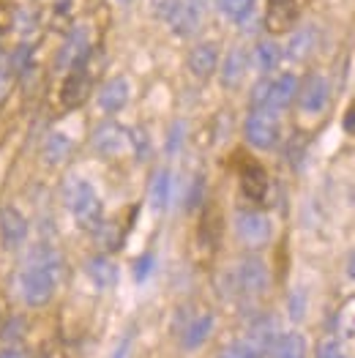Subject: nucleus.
<instances>
[{
    "label": "nucleus",
    "mask_w": 355,
    "mask_h": 358,
    "mask_svg": "<svg viewBox=\"0 0 355 358\" xmlns=\"http://www.w3.org/2000/svg\"><path fill=\"white\" fill-rule=\"evenodd\" d=\"M230 296L240 301H254L266 296L268 290V266L260 257H243L236 268L230 271Z\"/></svg>",
    "instance_id": "obj_3"
},
{
    "label": "nucleus",
    "mask_w": 355,
    "mask_h": 358,
    "mask_svg": "<svg viewBox=\"0 0 355 358\" xmlns=\"http://www.w3.org/2000/svg\"><path fill=\"white\" fill-rule=\"evenodd\" d=\"M11 69H8V63L6 60H0V99L6 96V90H8V83H11Z\"/></svg>",
    "instance_id": "obj_33"
},
{
    "label": "nucleus",
    "mask_w": 355,
    "mask_h": 358,
    "mask_svg": "<svg viewBox=\"0 0 355 358\" xmlns=\"http://www.w3.org/2000/svg\"><path fill=\"white\" fill-rule=\"evenodd\" d=\"M153 263H156L153 255H143V257L134 263V279H137V282H145L150 276V271H153Z\"/></svg>",
    "instance_id": "obj_31"
},
{
    "label": "nucleus",
    "mask_w": 355,
    "mask_h": 358,
    "mask_svg": "<svg viewBox=\"0 0 355 358\" xmlns=\"http://www.w3.org/2000/svg\"><path fill=\"white\" fill-rule=\"evenodd\" d=\"M233 224H236L238 241L243 246H249V249H263L270 241V236H273L268 216L260 213V210H238Z\"/></svg>",
    "instance_id": "obj_5"
},
{
    "label": "nucleus",
    "mask_w": 355,
    "mask_h": 358,
    "mask_svg": "<svg viewBox=\"0 0 355 358\" xmlns=\"http://www.w3.org/2000/svg\"><path fill=\"white\" fill-rule=\"evenodd\" d=\"M113 358H131V336H126L118 345V350L113 353Z\"/></svg>",
    "instance_id": "obj_34"
},
{
    "label": "nucleus",
    "mask_w": 355,
    "mask_h": 358,
    "mask_svg": "<svg viewBox=\"0 0 355 358\" xmlns=\"http://www.w3.org/2000/svg\"><path fill=\"white\" fill-rule=\"evenodd\" d=\"M60 273H63V257L55 246L41 243V246L30 249L22 268L17 273L20 299L33 309L50 303L60 285Z\"/></svg>",
    "instance_id": "obj_1"
},
{
    "label": "nucleus",
    "mask_w": 355,
    "mask_h": 358,
    "mask_svg": "<svg viewBox=\"0 0 355 358\" xmlns=\"http://www.w3.org/2000/svg\"><path fill=\"white\" fill-rule=\"evenodd\" d=\"M41 156H44V162H47L50 167H58V164H63V162L71 156V140H68L66 134H60V131L47 134V140H44V145H41Z\"/></svg>",
    "instance_id": "obj_22"
},
{
    "label": "nucleus",
    "mask_w": 355,
    "mask_h": 358,
    "mask_svg": "<svg viewBox=\"0 0 355 358\" xmlns=\"http://www.w3.org/2000/svg\"><path fill=\"white\" fill-rule=\"evenodd\" d=\"M268 358H306V339L298 331L276 334V339L268 345Z\"/></svg>",
    "instance_id": "obj_18"
},
{
    "label": "nucleus",
    "mask_w": 355,
    "mask_h": 358,
    "mask_svg": "<svg viewBox=\"0 0 355 358\" xmlns=\"http://www.w3.org/2000/svg\"><path fill=\"white\" fill-rule=\"evenodd\" d=\"M129 145H134L137 159H148V156H150V140H148V134H145L143 129L129 131Z\"/></svg>",
    "instance_id": "obj_27"
},
{
    "label": "nucleus",
    "mask_w": 355,
    "mask_h": 358,
    "mask_svg": "<svg viewBox=\"0 0 355 358\" xmlns=\"http://www.w3.org/2000/svg\"><path fill=\"white\" fill-rule=\"evenodd\" d=\"M170 28L175 30L178 36H191L200 28V6L197 0H178V6L173 8V14L167 17Z\"/></svg>",
    "instance_id": "obj_16"
},
{
    "label": "nucleus",
    "mask_w": 355,
    "mask_h": 358,
    "mask_svg": "<svg viewBox=\"0 0 355 358\" xmlns=\"http://www.w3.org/2000/svg\"><path fill=\"white\" fill-rule=\"evenodd\" d=\"M298 0H268L266 28L270 33H287L298 25Z\"/></svg>",
    "instance_id": "obj_10"
},
{
    "label": "nucleus",
    "mask_w": 355,
    "mask_h": 358,
    "mask_svg": "<svg viewBox=\"0 0 355 358\" xmlns=\"http://www.w3.org/2000/svg\"><path fill=\"white\" fill-rule=\"evenodd\" d=\"M90 96V74L85 71V66H77L66 74L63 88H60V101L66 110H74L80 104H85V99Z\"/></svg>",
    "instance_id": "obj_9"
},
{
    "label": "nucleus",
    "mask_w": 355,
    "mask_h": 358,
    "mask_svg": "<svg viewBox=\"0 0 355 358\" xmlns=\"http://www.w3.org/2000/svg\"><path fill=\"white\" fill-rule=\"evenodd\" d=\"M0 336L6 339V342H20L22 336H25V320L22 317H11L6 326H3V331H0Z\"/></svg>",
    "instance_id": "obj_28"
},
{
    "label": "nucleus",
    "mask_w": 355,
    "mask_h": 358,
    "mask_svg": "<svg viewBox=\"0 0 355 358\" xmlns=\"http://www.w3.org/2000/svg\"><path fill=\"white\" fill-rule=\"evenodd\" d=\"M189 71L197 77V80H208L213 77V71L219 69V47L213 41H203L197 44L191 52H189Z\"/></svg>",
    "instance_id": "obj_14"
},
{
    "label": "nucleus",
    "mask_w": 355,
    "mask_h": 358,
    "mask_svg": "<svg viewBox=\"0 0 355 358\" xmlns=\"http://www.w3.org/2000/svg\"><path fill=\"white\" fill-rule=\"evenodd\" d=\"M347 276H350V279H355V252L350 255V260H347Z\"/></svg>",
    "instance_id": "obj_37"
},
{
    "label": "nucleus",
    "mask_w": 355,
    "mask_h": 358,
    "mask_svg": "<svg viewBox=\"0 0 355 358\" xmlns=\"http://www.w3.org/2000/svg\"><path fill=\"white\" fill-rule=\"evenodd\" d=\"M88 33L80 28L74 30L66 41H63V47H60L58 52V66L63 71H71V69H77V66H85V60H88Z\"/></svg>",
    "instance_id": "obj_12"
},
{
    "label": "nucleus",
    "mask_w": 355,
    "mask_h": 358,
    "mask_svg": "<svg viewBox=\"0 0 355 358\" xmlns=\"http://www.w3.org/2000/svg\"><path fill=\"white\" fill-rule=\"evenodd\" d=\"M189 203H186V208L194 210L203 206V200H205V180H203V176H197L194 178V183H191V189H189V197H186Z\"/></svg>",
    "instance_id": "obj_30"
},
{
    "label": "nucleus",
    "mask_w": 355,
    "mask_h": 358,
    "mask_svg": "<svg viewBox=\"0 0 355 358\" xmlns=\"http://www.w3.org/2000/svg\"><path fill=\"white\" fill-rule=\"evenodd\" d=\"M170 197H173V176H170V170H156V176L150 178V186H148L150 208L161 213V210L170 206Z\"/></svg>",
    "instance_id": "obj_21"
},
{
    "label": "nucleus",
    "mask_w": 355,
    "mask_h": 358,
    "mask_svg": "<svg viewBox=\"0 0 355 358\" xmlns=\"http://www.w3.org/2000/svg\"><path fill=\"white\" fill-rule=\"evenodd\" d=\"M118 3H123V6H129V3H134V0H118Z\"/></svg>",
    "instance_id": "obj_38"
},
{
    "label": "nucleus",
    "mask_w": 355,
    "mask_h": 358,
    "mask_svg": "<svg viewBox=\"0 0 355 358\" xmlns=\"http://www.w3.org/2000/svg\"><path fill=\"white\" fill-rule=\"evenodd\" d=\"M129 96H131V85L126 77H113L107 80L101 90H99V107L101 113L113 115V113H120L126 104H129Z\"/></svg>",
    "instance_id": "obj_13"
},
{
    "label": "nucleus",
    "mask_w": 355,
    "mask_h": 358,
    "mask_svg": "<svg viewBox=\"0 0 355 358\" xmlns=\"http://www.w3.org/2000/svg\"><path fill=\"white\" fill-rule=\"evenodd\" d=\"M312 47H314V30L303 28V30H298L296 36L290 38V50H287V52H290V58L303 60V58H309Z\"/></svg>",
    "instance_id": "obj_25"
},
{
    "label": "nucleus",
    "mask_w": 355,
    "mask_h": 358,
    "mask_svg": "<svg viewBox=\"0 0 355 358\" xmlns=\"http://www.w3.org/2000/svg\"><path fill=\"white\" fill-rule=\"evenodd\" d=\"M328 80L323 74H309L300 85H298V104H300V113L306 115H320L328 107Z\"/></svg>",
    "instance_id": "obj_6"
},
{
    "label": "nucleus",
    "mask_w": 355,
    "mask_h": 358,
    "mask_svg": "<svg viewBox=\"0 0 355 358\" xmlns=\"http://www.w3.org/2000/svg\"><path fill=\"white\" fill-rule=\"evenodd\" d=\"M180 140H183V123H175V126L170 129V140H167V150H170V153H175L178 145H180Z\"/></svg>",
    "instance_id": "obj_32"
},
{
    "label": "nucleus",
    "mask_w": 355,
    "mask_h": 358,
    "mask_svg": "<svg viewBox=\"0 0 355 358\" xmlns=\"http://www.w3.org/2000/svg\"><path fill=\"white\" fill-rule=\"evenodd\" d=\"M246 69H249V55H246V50H230V55L224 58L222 63V85L224 88H238L240 83H243V77H246Z\"/></svg>",
    "instance_id": "obj_19"
},
{
    "label": "nucleus",
    "mask_w": 355,
    "mask_h": 358,
    "mask_svg": "<svg viewBox=\"0 0 355 358\" xmlns=\"http://www.w3.org/2000/svg\"><path fill=\"white\" fill-rule=\"evenodd\" d=\"M0 358H28V353H25V350H20L17 345H11V348L0 350Z\"/></svg>",
    "instance_id": "obj_36"
},
{
    "label": "nucleus",
    "mask_w": 355,
    "mask_h": 358,
    "mask_svg": "<svg viewBox=\"0 0 355 358\" xmlns=\"http://www.w3.org/2000/svg\"><path fill=\"white\" fill-rule=\"evenodd\" d=\"M129 145V129H123L115 120H104L93 131V148L101 156H118L120 150Z\"/></svg>",
    "instance_id": "obj_8"
},
{
    "label": "nucleus",
    "mask_w": 355,
    "mask_h": 358,
    "mask_svg": "<svg viewBox=\"0 0 355 358\" xmlns=\"http://www.w3.org/2000/svg\"><path fill=\"white\" fill-rule=\"evenodd\" d=\"M88 276L99 290H110V287L118 285V268H115V263H113L110 257H104V255L88 260Z\"/></svg>",
    "instance_id": "obj_20"
},
{
    "label": "nucleus",
    "mask_w": 355,
    "mask_h": 358,
    "mask_svg": "<svg viewBox=\"0 0 355 358\" xmlns=\"http://www.w3.org/2000/svg\"><path fill=\"white\" fill-rule=\"evenodd\" d=\"M243 137L252 148L270 150L276 148L279 137H282V126H279V113L270 110H252L243 120Z\"/></svg>",
    "instance_id": "obj_4"
},
{
    "label": "nucleus",
    "mask_w": 355,
    "mask_h": 358,
    "mask_svg": "<svg viewBox=\"0 0 355 358\" xmlns=\"http://www.w3.org/2000/svg\"><path fill=\"white\" fill-rule=\"evenodd\" d=\"M63 203L71 213L74 224L93 233L101 222H104V206H101V197L99 192L93 189V183L88 178H80V176H71L63 183Z\"/></svg>",
    "instance_id": "obj_2"
},
{
    "label": "nucleus",
    "mask_w": 355,
    "mask_h": 358,
    "mask_svg": "<svg viewBox=\"0 0 355 358\" xmlns=\"http://www.w3.org/2000/svg\"><path fill=\"white\" fill-rule=\"evenodd\" d=\"M298 77L296 74H282L276 80H268V96H266V107L270 113H282L287 110L293 101L298 99Z\"/></svg>",
    "instance_id": "obj_7"
},
{
    "label": "nucleus",
    "mask_w": 355,
    "mask_h": 358,
    "mask_svg": "<svg viewBox=\"0 0 355 358\" xmlns=\"http://www.w3.org/2000/svg\"><path fill=\"white\" fill-rule=\"evenodd\" d=\"M240 189L246 194V200L252 203H263L268 194V173L257 162H246L240 167Z\"/></svg>",
    "instance_id": "obj_15"
},
{
    "label": "nucleus",
    "mask_w": 355,
    "mask_h": 358,
    "mask_svg": "<svg viewBox=\"0 0 355 358\" xmlns=\"http://www.w3.org/2000/svg\"><path fill=\"white\" fill-rule=\"evenodd\" d=\"M254 63H257V69H260L263 74H270V71L279 69V63H282V47H279L276 41H260V44L254 47Z\"/></svg>",
    "instance_id": "obj_23"
},
{
    "label": "nucleus",
    "mask_w": 355,
    "mask_h": 358,
    "mask_svg": "<svg viewBox=\"0 0 355 358\" xmlns=\"http://www.w3.org/2000/svg\"><path fill=\"white\" fill-rule=\"evenodd\" d=\"M210 331H213V315H210V312L194 315V317L183 326V331H180V345H183L186 350H197V348H203L208 342Z\"/></svg>",
    "instance_id": "obj_17"
},
{
    "label": "nucleus",
    "mask_w": 355,
    "mask_h": 358,
    "mask_svg": "<svg viewBox=\"0 0 355 358\" xmlns=\"http://www.w3.org/2000/svg\"><path fill=\"white\" fill-rule=\"evenodd\" d=\"M25 238H28V219L14 206L0 208V241H3V246L14 249V246L25 243Z\"/></svg>",
    "instance_id": "obj_11"
},
{
    "label": "nucleus",
    "mask_w": 355,
    "mask_h": 358,
    "mask_svg": "<svg viewBox=\"0 0 355 358\" xmlns=\"http://www.w3.org/2000/svg\"><path fill=\"white\" fill-rule=\"evenodd\" d=\"M216 3H219L222 14L230 17V20H236V22H240L254 8V0H216Z\"/></svg>",
    "instance_id": "obj_26"
},
{
    "label": "nucleus",
    "mask_w": 355,
    "mask_h": 358,
    "mask_svg": "<svg viewBox=\"0 0 355 358\" xmlns=\"http://www.w3.org/2000/svg\"><path fill=\"white\" fill-rule=\"evenodd\" d=\"M342 126H345V131H347V134H353L355 137V107L347 110V115H345V120H342Z\"/></svg>",
    "instance_id": "obj_35"
},
{
    "label": "nucleus",
    "mask_w": 355,
    "mask_h": 358,
    "mask_svg": "<svg viewBox=\"0 0 355 358\" xmlns=\"http://www.w3.org/2000/svg\"><path fill=\"white\" fill-rule=\"evenodd\" d=\"M216 358H266V350L246 336V339H238L233 345H227Z\"/></svg>",
    "instance_id": "obj_24"
},
{
    "label": "nucleus",
    "mask_w": 355,
    "mask_h": 358,
    "mask_svg": "<svg viewBox=\"0 0 355 358\" xmlns=\"http://www.w3.org/2000/svg\"><path fill=\"white\" fill-rule=\"evenodd\" d=\"M314 358H347L345 356V350H342V345L336 342V339H320L317 342V353H314Z\"/></svg>",
    "instance_id": "obj_29"
}]
</instances>
